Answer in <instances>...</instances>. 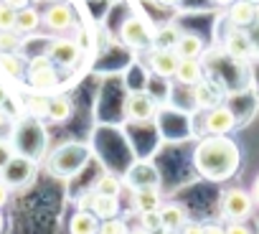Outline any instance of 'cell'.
<instances>
[{
  "instance_id": "6da1fadb",
  "label": "cell",
  "mask_w": 259,
  "mask_h": 234,
  "mask_svg": "<svg viewBox=\"0 0 259 234\" xmlns=\"http://www.w3.org/2000/svg\"><path fill=\"white\" fill-rule=\"evenodd\" d=\"M193 163L198 173L206 176L208 181H226L239 168V148L226 135H211L198 143Z\"/></svg>"
},
{
  "instance_id": "7a4b0ae2",
  "label": "cell",
  "mask_w": 259,
  "mask_h": 234,
  "mask_svg": "<svg viewBox=\"0 0 259 234\" xmlns=\"http://www.w3.org/2000/svg\"><path fill=\"white\" fill-rule=\"evenodd\" d=\"M87 158H89V150L84 145H76V143L61 145L49 158V173L51 176H59V178H69L76 171H81V166L87 163Z\"/></svg>"
},
{
  "instance_id": "3957f363",
  "label": "cell",
  "mask_w": 259,
  "mask_h": 234,
  "mask_svg": "<svg viewBox=\"0 0 259 234\" xmlns=\"http://www.w3.org/2000/svg\"><path fill=\"white\" fill-rule=\"evenodd\" d=\"M158 114V102L148 92H130L124 97V117L135 125L150 123Z\"/></svg>"
},
{
  "instance_id": "277c9868",
  "label": "cell",
  "mask_w": 259,
  "mask_h": 234,
  "mask_svg": "<svg viewBox=\"0 0 259 234\" xmlns=\"http://www.w3.org/2000/svg\"><path fill=\"white\" fill-rule=\"evenodd\" d=\"M254 211V199L251 193L241 191V188H229L221 196V214L229 221H246Z\"/></svg>"
},
{
  "instance_id": "5b68a950",
  "label": "cell",
  "mask_w": 259,
  "mask_h": 234,
  "mask_svg": "<svg viewBox=\"0 0 259 234\" xmlns=\"http://www.w3.org/2000/svg\"><path fill=\"white\" fill-rule=\"evenodd\" d=\"M79 209L92 211L99 221L114 219V216H119V196H104V193H97V191L92 188V191H87V193L79 199Z\"/></svg>"
},
{
  "instance_id": "8992f818",
  "label": "cell",
  "mask_w": 259,
  "mask_h": 234,
  "mask_svg": "<svg viewBox=\"0 0 259 234\" xmlns=\"http://www.w3.org/2000/svg\"><path fill=\"white\" fill-rule=\"evenodd\" d=\"M33 171H36V161H31V158L16 153V155L8 161V166L0 171V178H3L11 188H18V186H26V183L33 178Z\"/></svg>"
},
{
  "instance_id": "52a82bcc",
  "label": "cell",
  "mask_w": 259,
  "mask_h": 234,
  "mask_svg": "<svg viewBox=\"0 0 259 234\" xmlns=\"http://www.w3.org/2000/svg\"><path fill=\"white\" fill-rule=\"evenodd\" d=\"M122 181H124V186L130 191H138V188H160V173H158V168L153 163H145V161L135 163L133 168L124 173Z\"/></svg>"
},
{
  "instance_id": "ba28073f",
  "label": "cell",
  "mask_w": 259,
  "mask_h": 234,
  "mask_svg": "<svg viewBox=\"0 0 259 234\" xmlns=\"http://www.w3.org/2000/svg\"><path fill=\"white\" fill-rule=\"evenodd\" d=\"M46 54H49V59H51L54 64H59V66H64V69H74V66L79 64V59H81V49H79V44L71 41V38H54V41L49 44Z\"/></svg>"
},
{
  "instance_id": "9c48e42d",
  "label": "cell",
  "mask_w": 259,
  "mask_h": 234,
  "mask_svg": "<svg viewBox=\"0 0 259 234\" xmlns=\"http://www.w3.org/2000/svg\"><path fill=\"white\" fill-rule=\"evenodd\" d=\"M119 38H122L124 46L135 49V51H140V49H145V46L153 44L150 31H148V26H145L140 18H127V21L122 23V28H119Z\"/></svg>"
},
{
  "instance_id": "30bf717a",
  "label": "cell",
  "mask_w": 259,
  "mask_h": 234,
  "mask_svg": "<svg viewBox=\"0 0 259 234\" xmlns=\"http://www.w3.org/2000/svg\"><path fill=\"white\" fill-rule=\"evenodd\" d=\"M203 128H206L208 135H229V133L236 128V114H234L229 107L219 104V107H213V109L206 112Z\"/></svg>"
},
{
  "instance_id": "8fae6325",
  "label": "cell",
  "mask_w": 259,
  "mask_h": 234,
  "mask_svg": "<svg viewBox=\"0 0 259 234\" xmlns=\"http://www.w3.org/2000/svg\"><path fill=\"white\" fill-rule=\"evenodd\" d=\"M41 18H44L46 28H51L56 33H64V31H69L74 26V11L66 3H51Z\"/></svg>"
},
{
  "instance_id": "7c38bea8",
  "label": "cell",
  "mask_w": 259,
  "mask_h": 234,
  "mask_svg": "<svg viewBox=\"0 0 259 234\" xmlns=\"http://www.w3.org/2000/svg\"><path fill=\"white\" fill-rule=\"evenodd\" d=\"M148 61H150V69H153L158 76L170 79V76L176 74V69H178L181 56L176 54V49H153V54H150Z\"/></svg>"
},
{
  "instance_id": "4fadbf2b",
  "label": "cell",
  "mask_w": 259,
  "mask_h": 234,
  "mask_svg": "<svg viewBox=\"0 0 259 234\" xmlns=\"http://www.w3.org/2000/svg\"><path fill=\"white\" fill-rule=\"evenodd\" d=\"M130 206H133V211H138V214H143V211H158L163 206L160 188H138V191H130Z\"/></svg>"
},
{
  "instance_id": "5bb4252c",
  "label": "cell",
  "mask_w": 259,
  "mask_h": 234,
  "mask_svg": "<svg viewBox=\"0 0 259 234\" xmlns=\"http://www.w3.org/2000/svg\"><path fill=\"white\" fill-rule=\"evenodd\" d=\"M173 79L181 84V87H196L198 82H203V64L201 59H181L178 61V69L173 74Z\"/></svg>"
},
{
  "instance_id": "9a60e30c",
  "label": "cell",
  "mask_w": 259,
  "mask_h": 234,
  "mask_svg": "<svg viewBox=\"0 0 259 234\" xmlns=\"http://www.w3.org/2000/svg\"><path fill=\"white\" fill-rule=\"evenodd\" d=\"M160 221H163V231L165 234H176L188 221V209L183 204H173V201L163 204L160 206Z\"/></svg>"
},
{
  "instance_id": "2e32d148",
  "label": "cell",
  "mask_w": 259,
  "mask_h": 234,
  "mask_svg": "<svg viewBox=\"0 0 259 234\" xmlns=\"http://www.w3.org/2000/svg\"><path fill=\"white\" fill-rule=\"evenodd\" d=\"M191 89H193V102H196L198 107L213 109V107L221 104V97H224V94H221V87H219V84L203 79V82H198V84L191 87Z\"/></svg>"
},
{
  "instance_id": "e0dca14e",
  "label": "cell",
  "mask_w": 259,
  "mask_h": 234,
  "mask_svg": "<svg viewBox=\"0 0 259 234\" xmlns=\"http://www.w3.org/2000/svg\"><path fill=\"white\" fill-rule=\"evenodd\" d=\"M226 51H229V56H234V59H246V56H251L254 44H251L249 33H244L241 28H234V31L226 36Z\"/></svg>"
},
{
  "instance_id": "ac0fdd59",
  "label": "cell",
  "mask_w": 259,
  "mask_h": 234,
  "mask_svg": "<svg viewBox=\"0 0 259 234\" xmlns=\"http://www.w3.org/2000/svg\"><path fill=\"white\" fill-rule=\"evenodd\" d=\"M229 21L234 28H246L256 21V6L254 3H246V0H236L229 8Z\"/></svg>"
},
{
  "instance_id": "d6986e66",
  "label": "cell",
  "mask_w": 259,
  "mask_h": 234,
  "mask_svg": "<svg viewBox=\"0 0 259 234\" xmlns=\"http://www.w3.org/2000/svg\"><path fill=\"white\" fill-rule=\"evenodd\" d=\"M69 234H99V219L92 211L79 209L69 219Z\"/></svg>"
},
{
  "instance_id": "ffe728a7",
  "label": "cell",
  "mask_w": 259,
  "mask_h": 234,
  "mask_svg": "<svg viewBox=\"0 0 259 234\" xmlns=\"http://www.w3.org/2000/svg\"><path fill=\"white\" fill-rule=\"evenodd\" d=\"M176 54L181 59H198L203 54V38L196 33H181L176 44Z\"/></svg>"
},
{
  "instance_id": "44dd1931",
  "label": "cell",
  "mask_w": 259,
  "mask_h": 234,
  "mask_svg": "<svg viewBox=\"0 0 259 234\" xmlns=\"http://www.w3.org/2000/svg\"><path fill=\"white\" fill-rule=\"evenodd\" d=\"M41 23H44L41 13H38L36 8L26 6V8H21L18 16H16V33H33Z\"/></svg>"
},
{
  "instance_id": "7402d4cb",
  "label": "cell",
  "mask_w": 259,
  "mask_h": 234,
  "mask_svg": "<svg viewBox=\"0 0 259 234\" xmlns=\"http://www.w3.org/2000/svg\"><path fill=\"white\" fill-rule=\"evenodd\" d=\"M71 114H74V104L69 97H64V94L51 97V102H49V120L51 123H66Z\"/></svg>"
},
{
  "instance_id": "603a6c76",
  "label": "cell",
  "mask_w": 259,
  "mask_h": 234,
  "mask_svg": "<svg viewBox=\"0 0 259 234\" xmlns=\"http://www.w3.org/2000/svg\"><path fill=\"white\" fill-rule=\"evenodd\" d=\"M56 82H59V76H56V69L54 66L51 69H44V71H31L28 74V84L36 92H46V89L56 87Z\"/></svg>"
},
{
  "instance_id": "cb8c5ba5",
  "label": "cell",
  "mask_w": 259,
  "mask_h": 234,
  "mask_svg": "<svg viewBox=\"0 0 259 234\" xmlns=\"http://www.w3.org/2000/svg\"><path fill=\"white\" fill-rule=\"evenodd\" d=\"M49 102H51V97L46 94V92H36V94H31L28 99H26V107H28V114L31 117H49Z\"/></svg>"
},
{
  "instance_id": "d4e9b609",
  "label": "cell",
  "mask_w": 259,
  "mask_h": 234,
  "mask_svg": "<svg viewBox=\"0 0 259 234\" xmlns=\"http://www.w3.org/2000/svg\"><path fill=\"white\" fill-rule=\"evenodd\" d=\"M122 186H124V181H122L119 176L104 173V176L97 181L94 191H97V193H104V196H119V193H122Z\"/></svg>"
},
{
  "instance_id": "484cf974",
  "label": "cell",
  "mask_w": 259,
  "mask_h": 234,
  "mask_svg": "<svg viewBox=\"0 0 259 234\" xmlns=\"http://www.w3.org/2000/svg\"><path fill=\"white\" fill-rule=\"evenodd\" d=\"M0 71L8 76H21L23 74V59L13 51V54H0Z\"/></svg>"
},
{
  "instance_id": "4316f807",
  "label": "cell",
  "mask_w": 259,
  "mask_h": 234,
  "mask_svg": "<svg viewBox=\"0 0 259 234\" xmlns=\"http://www.w3.org/2000/svg\"><path fill=\"white\" fill-rule=\"evenodd\" d=\"M178 36H181V33H178L176 26H165V28H160V31L155 33L153 44H155V49H176Z\"/></svg>"
},
{
  "instance_id": "83f0119b",
  "label": "cell",
  "mask_w": 259,
  "mask_h": 234,
  "mask_svg": "<svg viewBox=\"0 0 259 234\" xmlns=\"http://www.w3.org/2000/svg\"><path fill=\"white\" fill-rule=\"evenodd\" d=\"M140 229H145V231H150V234H158V231H163L160 209H158V211H143V214H140Z\"/></svg>"
},
{
  "instance_id": "f1b7e54d",
  "label": "cell",
  "mask_w": 259,
  "mask_h": 234,
  "mask_svg": "<svg viewBox=\"0 0 259 234\" xmlns=\"http://www.w3.org/2000/svg\"><path fill=\"white\" fill-rule=\"evenodd\" d=\"M99 234H130V226H127L124 219L114 216V219L99 221Z\"/></svg>"
},
{
  "instance_id": "f546056e",
  "label": "cell",
  "mask_w": 259,
  "mask_h": 234,
  "mask_svg": "<svg viewBox=\"0 0 259 234\" xmlns=\"http://www.w3.org/2000/svg\"><path fill=\"white\" fill-rule=\"evenodd\" d=\"M16 16L18 11L0 0V31H16Z\"/></svg>"
},
{
  "instance_id": "4dcf8cb0",
  "label": "cell",
  "mask_w": 259,
  "mask_h": 234,
  "mask_svg": "<svg viewBox=\"0 0 259 234\" xmlns=\"http://www.w3.org/2000/svg\"><path fill=\"white\" fill-rule=\"evenodd\" d=\"M21 46V38L16 31H0V54H13L18 51Z\"/></svg>"
},
{
  "instance_id": "1f68e13d",
  "label": "cell",
  "mask_w": 259,
  "mask_h": 234,
  "mask_svg": "<svg viewBox=\"0 0 259 234\" xmlns=\"http://www.w3.org/2000/svg\"><path fill=\"white\" fill-rule=\"evenodd\" d=\"M13 155H16V148H13V143L0 138V171H3V168L8 166V161H11Z\"/></svg>"
},
{
  "instance_id": "d6a6232c",
  "label": "cell",
  "mask_w": 259,
  "mask_h": 234,
  "mask_svg": "<svg viewBox=\"0 0 259 234\" xmlns=\"http://www.w3.org/2000/svg\"><path fill=\"white\" fill-rule=\"evenodd\" d=\"M51 66H54V61L49 59V54H41V56H33L28 61V74L31 71H44V69H51Z\"/></svg>"
},
{
  "instance_id": "836d02e7",
  "label": "cell",
  "mask_w": 259,
  "mask_h": 234,
  "mask_svg": "<svg viewBox=\"0 0 259 234\" xmlns=\"http://www.w3.org/2000/svg\"><path fill=\"white\" fill-rule=\"evenodd\" d=\"M226 234H251V229H249L244 221H229Z\"/></svg>"
},
{
  "instance_id": "e575fe53",
  "label": "cell",
  "mask_w": 259,
  "mask_h": 234,
  "mask_svg": "<svg viewBox=\"0 0 259 234\" xmlns=\"http://www.w3.org/2000/svg\"><path fill=\"white\" fill-rule=\"evenodd\" d=\"M178 234H203V224H196V221H186L181 226Z\"/></svg>"
},
{
  "instance_id": "d590c367",
  "label": "cell",
  "mask_w": 259,
  "mask_h": 234,
  "mask_svg": "<svg viewBox=\"0 0 259 234\" xmlns=\"http://www.w3.org/2000/svg\"><path fill=\"white\" fill-rule=\"evenodd\" d=\"M8 196H11V186L3 181V178H0V209H3L6 206V201H8Z\"/></svg>"
},
{
  "instance_id": "8d00e7d4",
  "label": "cell",
  "mask_w": 259,
  "mask_h": 234,
  "mask_svg": "<svg viewBox=\"0 0 259 234\" xmlns=\"http://www.w3.org/2000/svg\"><path fill=\"white\" fill-rule=\"evenodd\" d=\"M203 234H226V226H221V224H203Z\"/></svg>"
},
{
  "instance_id": "74e56055",
  "label": "cell",
  "mask_w": 259,
  "mask_h": 234,
  "mask_svg": "<svg viewBox=\"0 0 259 234\" xmlns=\"http://www.w3.org/2000/svg\"><path fill=\"white\" fill-rule=\"evenodd\" d=\"M3 3H8L11 8H16V11H21V8H26V6H28V0H3Z\"/></svg>"
},
{
  "instance_id": "f35d334b",
  "label": "cell",
  "mask_w": 259,
  "mask_h": 234,
  "mask_svg": "<svg viewBox=\"0 0 259 234\" xmlns=\"http://www.w3.org/2000/svg\"><path fill=\"white\" fill-rule=\"evenodd\" d=\"M251 199H254V204H259V176L254 178V186H251Z\"/></svg>"
},
{
  "instance_id": "ab89813d",
  "label": "cell",
  "mask_w": 259,
  "mask_h": 234,
  "mask_svg": "<svg viewBox=\"0 0 259 234\" xmlns=\"http://www.w3.org/2000/svg\"><path fill=\"white\" fill-rule=\"evenodd\" d=\"M8 123H11V117H8V112H6L3 107H0V130H3V128H6Z\"/></svg>"
},
{
  "instance_id": "60d3db41",
  "label": "cell",
  "mask_w": 259,
  "mask_h": 234,
  "mask_svg": "<svg viewBox=\"0 0 259 234\" xmlns=\"http://www.w3.org/2000/svg\"><path fill=\"white\" fill-rule=\"evenodd\" d=\"M153 3H158V6H163V8H173V6L181 3V0H153Z\"/></svg>"
},
{
  "instance_id": "b9f144b4",
  "label": "cell",
  "mask_w": 259,
  "mask_h": 234,
  "mask_svg": "<svg viewBox=\"0 0 259 234\" xmlns=\"http://www.w3.org/2000/svg\"><path fill=\"white\" fill-rule=\"evenodd\" d=\"M6 99H8V94H6V89H3V87H0V107L6 104Z\"/></svg>"
},
{
  "instance_id": "7bdbcfd3",
  "label": "cell",
  "mask_w": 259,
  "mask_h": 234,
  "mask_svg": "<svg viewBox=\"0 0 259 234\" xmlns=\"http://www.w3.org/2000/svg\"><path fill=\"white\" fill-rule=\"evenodd\" d=\"M130 234H150V231H145V229H130Z\"/></svg>"
},
{
  "instance_id": "ee69618b",
  "label": "cell",
  "mask_w": 259,
  "mask_h": 234,
  "mask_svg": "<svg viewBox=\"0 0 259 234\" xmlns=\"http://www.w3.org/2000/svg\"><path fill=\"white\" fill-rule=\"evenodd\" d=\"M3 226H6V219H3V211H0V234H3Z\"/></svg>"
},
{
  "instance_id": "f6af8a7d",
  "label": "cell",
  "mask_w": 259,
  "mask_h": 234,
  "mask_svg": "<svg viewBox=\"0 0 259 234\" xmlns=\"http://www.w3.org/2000/svg\"><path fill=\"white\" fill-rule=\"evenodd\" d=\"M216 3H224L226 6V3H231V0H216Z\"/></svg>"
}]
</instances>
